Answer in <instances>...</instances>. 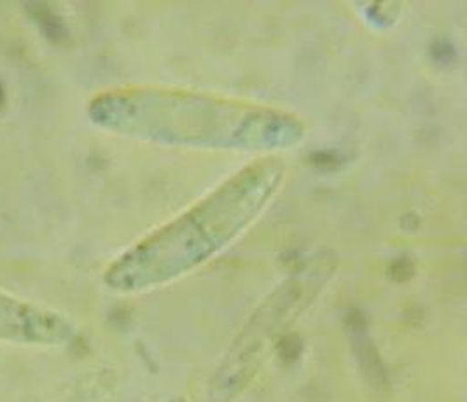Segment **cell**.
<instances>
[{"label": "cell", "instance_id": "3", "mask_svg": "<svg viewBox=\"0 0 467 402\" xmlns=\"http://www.w3.org/2000/svg\"><path fill=\"white\" fill-rule=\"evenodd\" d=\"M72 335V324L60 314L0 291V343L57 346Z\"/></svg>", "mask_w": 467, "mask_h": 402}, {"label": "cell", "instance_id": "1", "mask_svg": "<svg viewBox=\"0 0 467 402\" xmlns=\"http://www.w3.org/2000/svg\"><path fill=\"white\" fill-rule=\"evenodd\" d=\"M88 116L107 131L202 148H289L303 137L301 125L284 112L177 91H106Z\"/></svg>", "mask_w": 467, "mask_h": 402}, {"label": "cell", "instance_id": "2", "mask_svg": "<svg viewBox=\"0 0 467 402\" xmlns=\"http://www.w3.org/2000/svg\"><path fill=\"white\" fill-rule=\"evenodd\" d=\"M280 180L282 167L274 160L240 171L192 212L118 259L107 272V285L130 293L192 270L253 222Z\"/></svg>", "mask_w": 467, "mask_h": 402}]
</instances>
